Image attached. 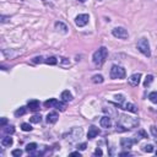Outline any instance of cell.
<instances>
[{"mask_svg": "<svg viewBox=\"0 0 157 157\" xmlns=\"http://www.w3.org/2000/svg\"><path fill=\"white\" fill-rule=\"evenodd\" d=\"M114 98H115V101L119 102V103H121V102L124 101V96H123V94H115Z\"/></svg>", "mask_w": 157, "mask_h": 157, "instance_id": "obj_30", "label": "cell"}, {"mask_svg": "<svg viewBox=\"0 0 157 157\" xmlns=\"http://www.w3.org/2000/svg\"><path fill=\"white\" fill-rule=\"evenodd\" d=\"M1 145H2L4 147L11 146V145H12V137H10V136H4V137L1 139Z\"/></svg>", "mask_w": 157, "mask_h": 157, "instance_id": "obj_18", "label": "cell"}, {"mask_svg": "<svg viewBox=\"0 0 157 157\" xmlns=\"http://www.w3.org/2000/svg\"><path fill=\"white\" fill-rule=\"evenodd\" d=\"M77 1H80V2H85L86 0H77Z\"/></svg>", "mask_w": 157, "mask_h": 157, "instance_id": "obj_38", "label": "cell"}, {"mask_svg": "<svg viewBox=\"0 0 157 157\" xmlns=\"http://www.w3.org/2000/svg\"><path fill=\"white\" fill-rule=\"evenodd\" d=\"M44 107H45V108H52V107H54V108H56V109H59V110H61V112L65 110V108H66L65 103L59 102V101H56L55 98H50V99L45 101V102H44Z\"/></svg>", "mask_w": 157, "mask_h": 157, "instance_id": "obj_5", "label": "cell"}, {"mask_svg": "<svg viewBox=\"0 0 157 157\" xmlns=\"http://www.w3.org/2000/svg\"><path fill=\"white\" fill-rule=\"evenodd\" d=\"M33 61H34V63H40V61H42V58H40V56H37V58L33 59Z\"/></svg>", "mask_w": 157, "mask_h": 157, "instance_id": "obj_35", "label": "cell"}, {"mask_svg": "<svg viewBox=\"0 0 157 157\" xmlns=\"http://www.w3.org/2000/svg\"><path fill=\"white\" fill-rule=\"evenodd\" d=\"M137 49L140 53H142L145 56L150 58L151 56V50H150V44H148V40L146 38H140L139 42H137Z\"/></svg>", "mask_w": 157, "mask_h": 157, "instance_id": "obj_3", "label": "cell"}, {"mask_svg": "<svg viewBox=\"0 0 157 157\" xmlns=\"http://www.w3.org/2000/svg\"><path fill=\"white\" fill-rule=\"evenodd\" d=\"M152 81H153V76H152V75H147L146 78H145V81H144V86H145V87L150 86V85L152 83Z\"/></svg>", "mask_w": 157, "mask_h": 157, "instance_id": "obj_23", "label": "cell"}, {"mask_svg": "<svg viewBox=\"0 0 157 157\" xmlns=\"http://www.w3.org/2000/svg\"><path fill=\"white\" fill-rule=\"evenodd\" d=\"M7 123V119L6 118H1V123H0V125H1V128L2 126H5V124Z\"/></svg>", "mask_w": 157, "mask_h": 157, "instance_id": "obj_33", "label": "cell"}, {"mask_svg": "<svg viewBox=\"0 0 157 157\" xmlns=\"http://www.w3.org/2000/svg\"><path fill=\"white\" fill-rule=\"evenodd\" d=\"M69 136H70V137H67V140H69L70 142L80 140L81 136H82V129H81V128H74V129L70 131Z\"/></svg>", "mask_w": 157, "mask_h": 157, "instance_id": "obj_7", "label": "cell"}, {"mask_svg": "<svg viewBox=\"0 0 157 157\" xmlns=\"http://www.w3.org/2000/svg\"><path fill=\"white\" fill-rule=\"evenodd\" d=\"M112 33H113V36H114V37L120 38V39H126V38H128V36H129L128 31H126L124 27H115V28H113Z\"/></svg>", "mask_w": 157, "mask_h": 157, "instance_id": "obj_6", "label": "cell"}, {"mask_svg": "<svg viewBox=\"0 0 157 157\" xmlns=\"http://www.w3.org/2000/svg\"><path fill=\"white\" fill-rule=\"evenodd\" d=\"M156 155H157V152H156Z\"/></svg>", "mask_w": 157, "mask_h": 157, "instance_id": "obj_40", "label": "cell"}, {"mask_svg": "<svg viewBox=\"0 0 157 157\" xmlns=\"http://www.w3.org/2000/svg\"><path fill=\"white\" fill-rule=\"evenodd\" d=\"M42 1H45V0H42Z\"/></svg>", "mask_w": 157, "mask_h": 157, "instance_id": "obj_39", "label": "cell"}, {"mask_svg": "<svg viewBox=\"0 0 157 157\" xmlns=\"http://www.w3.org/2000/svg\"><path fill=\"white\" fill-rule=\"evenodd\" d=\"M27 109H28V108H26V107H21V108H18V109L15 112V115H16V117H21V115L26 114Z\"/></svg>", "mask_w": 157, "mask_h": 157, "instance_id": "obj_21", "label": "cell"}, {"mask_svg": "<svg viewBox=\"0 0 157 157\" xmlns=\"http://www.w3.org/2000/svg\"><path fill=\"white\" fill-rule=\"evenodd\" d=\"M107 56H108V50H107V48H105V47H101L99 49H97V50L93 53L92 61H93V64H94L97 67H101V66L104 64Z\"/></svg>", "mask_w": 157, "mask_h": 157, "instance_id": "obj_2", "label": "cell"}, {"mask_svg": "<svg viewBox=\"0 0 157 157\" xmlns=\"http://www.w3.org/2000/svg\"><path fill=\"white\" fill-rule=\"evenodd\" d=\"M140 78H141V75H140L139 72H137V74H132V75L128 78L129 85H130V86H132V87L137 86V85L140 83Z\"/></svg>", "mask_w": 157, "mask_h": 157, "instance_id": "obj_9", "label": "cell"}, {"mask_svg": "<svg viewBox=\"0 0 157 157\" xmlns=\"http://www.w3.org/2000/svg\"><path fill=\"white\" fill-rule=\"evenodd\" d=\"M6 18H7V17H5V16H2V20H1V22H6V21H7Z\"/></svg>", "mask_w": 157, "mask_h": 157, "instance_id": "obj_37", "label": "cell"}, {"mask_svg": "<svg viewBox=\"0 0 157 157\" xmlns=\"http://www.w3.org/2000/svg\"><path fill=\"white\" fill-rule=\"evenodd\" d=\"M27 108H28L31 112H36V110L39 109V102L36 101V99H33V101H28V103H27Z\"/></svg>", "mask_w": 157, "mask_h": 157, "instance_id": "obj_12", "label": "cell"}, {"mask_svg": "<svg viewBox=\"0 0 157 157\" xmlns=\"http://www.w3.org/2000/svg\"><path fill=\"white\" fill-rule=\"evenodd\" d=\"M135 141H136V140H132V139H129V137H123V139L120 140V145H121V147H124V148H129V147L132 146V144H134Z\"/></svg>", "mask_w": 157, "mask_h": 157, "instance_id": "obj_10", "label": "cell"}, {"mask_svg": "<svg viewBox=\"0 0 157 157\" xmlns=\"http://www.w3.org/2000/svg\"><path fill=\"white\" fill-rule=\"evenodd\" d=\"M121 108L125 109V110H128V112H131V113H136V112H137L136 105L132 104V103H124V104L121 105Z\"/></svg>", "mask_w": 157, "mask_h": 157, "instance_id": "obj_15", "label": "cell"}, {"mask_svg": "<svg viewBox=\"0 0 157 157\" xmlns=\"http://www.w3.org/2000/svg\"><path fill=\"white\" fill-rule=\"evenodd\" d=\"M110 78H124L125 77V70L124 67L119 66V65H113L110 67Z\"/></svg>", "mask_w": 157, "mask_h": 157, "instance_id": "obj_4", "label": "cell"}, {"mask_svg": "<svg viewBox=\"0 0 157 157\" xmlns=\"http://www.w3.org/2000/svg\"><path fill=\"white\" fill-rule=\"evenodd\" d=\"M11 155H12L13 157H20V156L22 155V151H21L20 148H16V150H12V152H11Z\"/></svg>", "mask_w": 157, "mask_h": 157, "instance_id": "obj_28", "label": "cell"}, {"mask_svg": "<svg viewBox=\"0 0 157 157\" xmlns=\"http://www.w3.org/2000/svg\"><path fill=\"white\" fill-rule=\"evenodd\" d=\"M103 81H104V78H103L102 75H94V76L92 77V82H93V83H102Z\"/></svg>", "mask_w": 157, "mask_h": 157, "instance_id": "obj_20", "label": "cell"}, {"mask_svg": "<svg viewBox=\"0 0 157 157\" xmlns=\"http://www.w3.org/2000/svg\"><path fill=\"white\" fill-rule=\"evenodd\" d=\"M37 144H34V142H31V144H28L27 146H26V151L28 152V153H32L34 150H37Z\"/></svg>", "mask_w": 157, "mask_h": 157, "instance_id": "obj_19", "label": "cell"}, {"mask_svg": "<svg viewBox=\"0 0 157 157\" xmlns=\"http://www.w3.org/2000/svg\"><path fill=\"white\" fill-rule=\"evenodd\" d=\"M61 99H63L64 102H70V101L72 99V94H71L67 90H65V91L61 92Z\"/></svg>", "mask_w": 157, "mask_h": 157, "instance_id": "obj_17", "label": "cell"}, {"mask_svg": "<svg viewBox=\"0 0 157 157\" xmlns=\"http://www.w3.org/2000/svg\"><path fill=\"white\" fill-rule=\"evenodd\" d=\"M151 132H152L155 136H157V130H156V126H151Z\"/></svg>", "mask_w": 157, "mask_h": 157, "instance_id": "obj_34", "label": "cell"}, {"mask_svg": "<svg viewBox=\"0 0 157 157\" xmlns=\"http://www.w3.org/2000/svg\"><path fill=\"white\" fill-rule=\"evenodd\" d=\"M2 128H4L2 131L6 132V134H13L15 132V128L12 125H10V126H2Z\"/></svg>", "mask_w": 157, "mask_h": 157, "instance_id": "obj_25", "label": "cell"}, {"mask_svg": "<svg viewBox=\"0 0 157 157\" xmlns=\"http://www.w3.org/2000/svg\"><path fill=\"white\" fill-rule=\"evenodd\" d=\"M148 98H150V101H151L152 103H156V104H157V92H151V93L148 94Z\"/></svg>", "mask_w": 157, "mask_h": 157, "instance_id": "obj_26", "label": "cell"}, {"mask_svg": "<svg viewBox=\"0 0 157 157\" xmlns=\"http://www.w3.org/2000/svg\"><path fill=\"white\" fill-rule=\"evenodd\" d=\"M44 61H45L47 64H49V65H55V64L58 63L56 58H54V56H49V58H47Z\"/></svg>", "mask_w": 157, "mask_h": 157, "instance_id": "obj_24", "label": "cell"}, {"mask_svg": "<svg viewBox=\"0 0 157 157\" xmlns=\"http://www.w3.org/2000/svg\"><path fill=\"white\" fill-rule=\"evenodd\" d=\"M93 155H94V156H102V155H103V152H102V150H101V148H96V150H94V152H93Z\"/></svg>", "mask_w": 157, "mask_h": 157, "instance_id": "obj_32", "label": "cell"}, {"mask_svg": "<svg viewBox=\"0 0 157 157\" xmlns=\"http://www.w3.org/2000/svg\"><path fill=\"white\" fill-rule=\"evenodd\" d=\"M40 120H42L40 114H36V115H33V117H31V118H29V121H31V123H34V124L40 123Z\"/></svg>", "mask_w": 157, "mask_h": 157, "instance_id": "obj_22", "label": "cell"}, {"mask_svg": "<svg viewBox=\"0 0 157 157\" xmlns=\"http://www.w3.org/2000/svg\"><path fill=\"white\" fill-rule=\"evenodd\" d=\"M137 125H139V119L123 114L119 118V123H118L117 128H123V130H129V129H132Z\"/></svg>", "mask_w": 157, "mask_h": 157, "instance_id": "obj_1", "label": "cell"}, {"mask_svg": "<svg viewBox=\"0 0 157 157\" xmlns=\"http://www.w3.org/2000/svg\"><path fill=\"white\" fill-rule=\"evenodd\" d=\"M58 118H59L58 113L50 112V113H48V115H47V123H48V124H54V123H56Z\"/></svg>", "mask_w": 157, "mask_h": 157, "instance_id": "obj_13", "label": "cell"}, {"mask_svg": "<svg viewBox=\"0 0 157 157\" xmlns=\"http://www.w3.org/2000/svg\"><path fill=\"white\" fill-rule=\"evenodd\" d=\"M55 28H56L58 31H60L61 33H66V32H67V27H66V25H64V23L60 22V21L55 22Z\"/></svg>", "mask_w": 157, "mask_h": 157, "instance_id": "obj_16", "label": "cell"}, {"mask_svg": "<svg viewBox=\"0 0 157 157\" xmlns=\"http://www.w3.org/2000/svg\"><path fill=\"white\" fill-rule=\"evenodd\" d=\"M86 147H87V145H86V144H80V145H77V150H80V151L86 150Z\"/></svg>", "mask_w": 157, "mask_h": 157, "instance_id": "obj_31", "label": "cell"}, {"mask_svg": "<svg viewBox=\"0 0 157 157\" xmlns=\"http://www.w3.org/2000/svg\"><path fill=\"white\" fill-rule=\"evenodd\" d=\"M99 124H101V126H102V128L108 129V128H110V126H112V120H110V118H109V117H102V118H101Z\"/></svg>", "mask_w": 157, "mask_h": 157, "instance_id": "obj_14", "label": "cell"}, {"mask_svg": "<svg viewBox=\"0 0 157 157\" xmlns=\"http://www.w3.org/2000/svg\"><path fill=\"white\" fill-rule=\"evenodd\" d=\"M144 151H146V152H153V146L152 145H145L144 146Z\"/></svg>", "mask_w": 157, "mask_h": 157, "instance_id": "obj_29", "label": "cell"}, {"mask_svg": "<svg viewBox=\"0 0 157 157\" xmlns=\"http://www.w3.org/2000/svg\"><path fill=\"white\" fill-rule=\"evenodd\" d=\"M71 156H78L80 157V152H72V153H70Z\"/></svg>", "mask_w": 157, "mask_h": 157, "instance_id": "obj_36", "label": "cell"}, {"mask_svg": "<svg viewBox=\"0 0 157 157\" xmlns=\"http://www.w3.org/2000/svg\"><path fill=\"white\" fill-rule=\"evenodd\" d=\"M88 20H90V17H88L87 13H81V15L76 16L75 23H76L77 27H83V26H86L88 23Z\"/></svg>", "mask_w": 157, "mask_h": 157, "instance_id": "obj_8", "label": "cell"}, {"mask_svg": "<svg viewBox=\"0 0 157 157\" xmlns=\"http://www.w3.org/2000/svg\"><path fill=\"white\" fill-rule=\"evenodd\" d=\"M21 129L23 131H31L32 130V126L29 124H27V123H23V124H21Z\"/></svg>", "mask_w": 157, "mask_h": 157, "instance_id": "obj_27", "label": "cell"}, {"mask_svg": "<svg viewBox=\"0 0 157 157\" xmlns=\"http://www.w3.org/2000/svg\"><path fill=\"white\" fill-rule=\"evenodd\" d=\"M99 134V129L94 125H92L90 129H88V132H87V137L88 139H94L97 135Z\"/></svg>", "mask_w": 157, "mask_h": 157, "instance_id": "obj_11", "label": "cell"}]
</instances>
